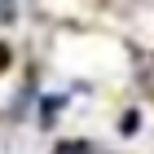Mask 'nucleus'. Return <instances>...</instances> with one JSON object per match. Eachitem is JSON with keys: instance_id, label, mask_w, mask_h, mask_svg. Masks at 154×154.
I'll list each match as a JSON object with an SVG mask.
<instances>
[{"instance_id": "nucleus-1", "label": "nucleus", "mask_w": 154, "mask_h": 154, "mask_svg": "<svg viewBox=\"0 0 154 154\" xmlns=\"http://www.w3.org/2000/svg\"><path fill=\"white\" fill-rule=\"evenodd\" d=\"M53 154H93V145L88 141H66V145H57Z\"/></svg>"}, {"instance_id": "nucleus-2", "label": "nucleus", "mask_w": 154, "mask_h": 154, "mask_svg": "<svg viewBox=\"0 0 154 154\" xmlns=\"http://www.w3.org/2000/svg\"><path fill=\"white\" fill-rule=\"evenodd\" d=\"M0 18H5V22L13 18V5H9V0H0Z\"/></svg>"}, {"instance_id": "nucleus-3", "label": "nucleus", "mask_w": 154, "mask_h": 154, "mask_svg": "<svg viewBox=\"0 0 154 154\" xmlns=\"http://www.w3.org/2000/svg\"><path fill=\"white\" fill-rule=\"evenodd\" d=\"M5 66H9V48L0 44V71H5Z\"/></svg>"}]
</instances>
